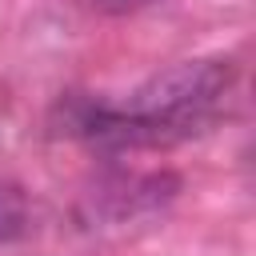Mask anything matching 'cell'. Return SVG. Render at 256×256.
I'll list each match as a JSON object with an SVG mask.
<instances>
[{
  "mask_svg": "<svg viewBox=\"0 0 256 256\" xmlns=\"http://www.w3.org/2000/svg\"><path fill=\"white\" fill-rule=\"evenodd\" d=\"M232 80H236V64L224 56L180 60L148 76L120 104L68 96L60 100L56 112L64 132L88 140L92 148H112V152L160 148L200 132L216 116V104L224 100Z\"/></svg>",
  "mask_w": 256,
  "mask_h": 256,
  "instance_id": "1",
  "label": "cell"
},
{
  "mask_svg": "<svg viewBox=\"0 0 256 256\" xmlns=\"http://www.w3.org/2000/svg\"><path fill=\"white\" fill-rule=\"evenodd\" d=\"M180 192L176 172H112L80 196L84 228H128L164 212Z\"/></svg>",
  "mask_w": 256,
  "mask_h": 256,
  "instance_id": "2",
  "label": "cell"
},
{
  "mask_svg": "<svg viewBox=\"0 0 256 256\" xmlns=\"http://www.w3.org/2000/svg\"><path fill=\"white\" fill-rule=\"evenodd\" d=\"M32 228V212H28V196L20 184L0 176V244L24 240Z\"/></svg>",
  "mask_w": 256,
  "mask_h": 256,
  "instance_id": "3",
  "label": "cell"
},
{
  "mask_svg": "<svg viewBox=\"0 0 256 256\" xmlns=\"http://www.w3.org/2000/svg\"><path fill=\"white\" fill-rule=\"evenodd\" d=\"M88 4L100 8V12L124 16V12H140V8H152V4H164V0H88Z\"/></svg>",
  "mask_w": 256,
  "mask_h": 256,
  "instance_id": "4",
  "label": "cell"
},
{
  "mask_svg": "<svg viewBox=\"0 0 256 256\" xmlns=\"http://www.w3.org/2000/svg\"><path fill=\"white\" fill-rule=\"evenodd\" d=\"M0 112H4V88H0Z\"/></svg>",
  "mask_w": 256,
  "mask_h": 256,
  "instance_id": "5",
  "label": "cell"
}]
</instances>
